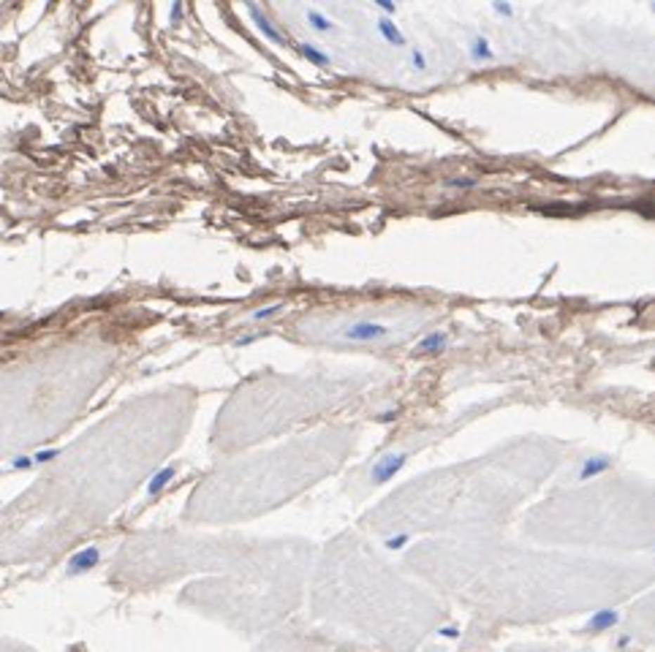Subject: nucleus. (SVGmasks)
<instances>
[{"instance_id":"obj_24","label":"nucleus","mask_w":655,"mask_h":652,"mask_svg":"<svg viewBox=\"0 0 655 652\" xmlns=\"http://www.w3.org/2000/svg\"><path fill=\"white\" fill-rule=\"evenodd\" d=\"M653 11H655V3H653Z\"/></svg>"},{"instance_id":"obj_7","label":"nucleus","mask_w":655,"mask_h":652,"mask_svg":"<svg viewBox=\"0 0 655 652\" xmlns=\"http://www.w3.org/2000/svg\"><path fill=\"white\" fill-rule=\"evenodd\" d=\"M375 30H378V36L387 41L389 46H406V44H408V41H406V33L400 30V25H394L391 17H378Z\"/></svg>"},{"instance_id":"obj_16","label":"nucleus","mask_w":655,"mask_h":652,"mask_svg":"<svg viewBox=\"0 0 655 652\" xmlns=\"http://www.w3.org/2000/svg\"><path fill=\"white\" fill-rule=\"evenodd\" d=\"M408 541H410L408 533H397V535H391V538L384 541V547L391 552H397V549H403V547H408Z\"/></svg>"},{"instance_id":"obj_12","label":"nucleus","mask_w":655,"mask_h":652,"mask_svg":"<svg viewBox=\"0 0 655 652\" xmlns=\"http://www.w3.org/2000/svg\"><path fill=\"white\" fill-rule=\"evenodd\" d=\"M174 476H177V468H174V465L161 468L153 478H150V481H147V495H150V497H158V495H161V492L174 481Z\"/></svg>"},{"instance_id":"obj_21","label":"nucleus","mask_w":655,"mask_h":652,"mask_svg":"<svg viewBox=\"0 0 655 652\" xmlns=\"http://www.w3.org/2000/svg\"><path fill=\"white\" fill-rule=\"evenodd\" d=\"M183 14H185L183 3H171L169 6V25H177V22L183 20Z\"/></svg>"},{"instance_id":"obj_10","label":"nucleus","mask_w":655,"mask_h":652,"mask_svg":"<svg viewBox=\"0 0 655 652\" xmlns=\"http://www.w3.org/2000/svg\"><path fill=\"white\" fill-rule=\"evenodd\" d=\"M305 20H307V25H310V30H316V33H321V36H329V33H335V30H337L335 20L327 17L321 8H307Z\"/></svg>"},{"instance_id":"obj_14","label":"nucleus","mask_w":655,"mask_h":652,"mask_svg":"<svg viewBox=\"0 0 655 652\" xmlns=\"http://www.w3.org/2000/svg\"><path fill=\"white\" fill-rule=\"evenodd\" d=\"M408 65L416 71V74H424L427 68H430V63H427V55L422 52V46H410L408 49Z\"/></svg>"},{"instance_id":"obj_9","label":"nucleus","mask_w":655,"mask_h":652,"mask_svg":"<svg viewBox=\"0 0 655 652\" xmlns=\"http://www.w3.org/2000/svg\"><path fill=\"white\" fill-rule=\"evenodd\" d=\"M297 52H299V55H302V60H307L313 68H329V65H332V58H329L327 52H324L321 46L310 44V41L297 44Z\"/></svg>"},{"instance_id":"obj_23","label":"nucleus","mask_w":655,"mask_h":652,"mask_svg":"<svg viewBox=\"0 0 655 652\" xmlns=\"http://www.w3.org/2000/svg\"><path fill=\"white\" fill-rule=\"evenodd\" d=\"M259 340V334H242V337H237L234 340V348H245V346H253Z\"/></svg>"},{"instance_id":"obj_6","label":"nucleus","mask_w":655,"mask_h":652,"mask_svg":"<svg viewBox=\"0 0 655 652\" xmlns=\"http://www.w3.org/2000/svg\"><path fill=\"white\" fill-rule=\"evenodd\" d=\"M609 468H612V459H609V457H604V454L588 457V459H582L576 478H579V481H590V478H598L601 473H607Z\"/></svg>"},{"instance_id":"obj_25","label":"nucleus","mask_w":655,"mask_h":652,"mask_svg":"<svg viewBox=\"0 0 655 652\" xmlns=\"http://www.w3.org/2000/svg\"><path fill=\"white\" fill-rule=\"evenodd\" d=\"M653 552H655V549H653Z\"/></svg>"},{"instance_id":"obj_18","label":"nucleus","mask_w":655,"mask_h":652,"mask_svg":"<svg viewBox=\"0 0 655 652\" xmlns=\"http://www.w3.org/2000/svg\"><path fill=\"white\" fill-rule=\"evenodd\" d=\"M58 457H60L58 448H41V451L33 454V462H36V465H46V462H52V459H58Z\"/></svg>"},{"instance_id":"obj_22","label":"nucleus","mask_w":655,"mask_h":652,"mask_svg":"<svg viewBox=\"0 0 655 652\" xmlns=\"http://www.w3.org/2000/svg\"><path fill=\"white\" fill-rule=\"evenodd\" d=\"M375 6L384 11V17H394L397 14V3L394 0H375Z\"/></svg>"},{"instance_id":"obj_15","label":"nucleus","mask_w":655,"mask_h":652,"mask_svg":"<svg viewBox=\"0 0 655 652\" xmlns=\"http://www.w3.org/2000/svg\"><path fill=\"white\" fill-rule=\"evenodd\" d=\"M443 185L451 188V190H471V188L479 185V177H446Z\"/></svg>"},{"instance_id":"obj_11","label":"nucleus","mask_w":655,"mask_h":652,"mask_svg":"<svg viewBox=\"0 0 655 652\" xmlns=\"http://www.w3.org/2000/svg\"><path fill=\"white\" fill-rule=\"evenodd\" d=\"M446 348H449V334L446 332H430L416 343L419 353H443Z\"/></svg>"},{"instance_id":"obj_1","label":"nucleus","mask_w":655,"mask_h":652,"mask_svg":"<svg viewBox=\"0 0 655 652\" xmlns=\"http://www.w3.org/2000/svg\"><path fill=\"white\" fill-rule=\"evenodd\" d=\"M343 340L346 343H356V346H370V343H384V340H389L391 337V329L387 324H381V321H354V324H349L343 332Z\"/></svg>"},{"instance_id":"obj_20","label":"nucleus","mask_w":655,"mask_h":652,"mask_svg":"<svg viewBox=\"0 0 655 652\" xmlns=\"http://www.w3.org/2000/svg\"><path fill=\"white\" fill-rule=\"evenodd\" d=\"M30 468H36V462H33V457H14L11 459V470H30Z\"/></svg>"},{"instance_id":"obj_19","label":"nucleus","mask_w":655,"mask_h":652,"mask_svg":"<svg viewBox=\"0 0 655 652\" xmlns=\"http://www.w3.org/2000/svg\"><path fill=\"white\" fill-rule=\"evenodd\" d=\"M397 419H400V410H397V408H389V410H381V413L375 416V422H378V424H394Z\"/></svg>"},{"instance_id":"obj_8","label":"nucleus","mask_w":655,"mask_h":652,"mask_svg":"<svg viewBox=\"0 0 655 652\" xmlns=\"http://www.w3.org/2000/svg\"><path fill=\"white\" fill-rule=\"evenodd\" d=\"M620 622V611L617 609H601L595 611L593 617L588 620V625H585V631L588 633H604V631H612L614 625Z\"/></svg>"},{"instance_id":"obj_5","label":"nucleus","mask_w":655,"mask_h":652,"mask_svg":"<svg viewBox=\"0 0 655 652\" xmlns=\"http://www.w3.org/2000/svg\"><path fill=\"white\" fill-rule=\"evenodd\" d=\"M468 60L473 65H487V63L495 60V49H492L490 39L484 33H476L471 39V44H468Z\"/></svg>"},{"instance_id":"obj_2","label":"nucleus","mask_w":655,"mask_h":652,"mask_svg":"<svg viewBox=\"0 0 655 652\" xmlns=\"http://www.w3.org/2000/svg\"><path fill=\"white\" fill-rule=\"evenodd\" d=\"M245 8H247V17L253 20V25H256V30H259V33H261V36H264L269 44H275V46H280V49H283V46H288L286 33H283V30H280L275 22L266 17V11L261 8V6H256V3H247Z\"/></svg>"},{"instance_id":"obj_17","label":"nucleus","mask_w":655,"mask_h":652,"mask_svg":"<svg viewBox=\"0 0 655 652\" xmlns=\"http://www.w3.org/2000/svg\"><path fill=\"white\" fill-rule=\"evenodd\" d=\"M492 14H498V17H503V20H509V17H514V6L512 3H506V0H495V3H490Z\"/></svg>"},{"instance_id":"obj_3","label":"nucleus","mask_w":655,"mask_h":652,"mask_svg":"<svg viewBox=\"0 0 655 652\" xmlns=\"http://www.w3.org/2000/svg\"><path fill=\"white\" fill-rule=\"evenodd\" d=\"M406 465H408V451L384 454V457L372 465V470H370V481H372V484H387V481H391Z\"/></svg>"},{"instance_id":"obj_4","label":"nucleus","mask_w":655,"mask_h":652,"mask_svg":"<svg viewBox=\"0 0 655 652\" xmlns=\"http://www.w3.org/2000/svg\"><path fill=\"white\" fill-rule=\"evenodd\" d=\"M98 563H101V549H98V547H84V549L74 552V554L68 557L65 573H68V576H82L87 570L98 568Z\"/></svg>"},{"instance_id":"obj_13","label":"nucleus","mask_w":655,"mask_h":652,"mask_svg":"<svg viewBox=\"0 0 655 652\" xmlns=\"http://www.w3.org/2000/svg\"><path fill=\"white\" fill-rule=\"evenodd\" d=\"M286 310V305L283 302H272V305H264L259 307V310H253L250 313V321H256V324H261V321H272L275 315H280Z\"/></svg>"}]
</instances>
